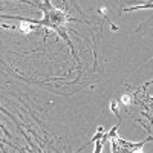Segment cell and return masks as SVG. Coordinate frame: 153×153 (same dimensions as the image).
<instances>
[{"label": "cell", "mask_w": 153, "mask_h": 153, "mask_svg": "<svg viewBox=\"0 0 153 153\" xmlns=\"http://www.w3.org/2000/svg\"><path fill=\"white\" fill-rule=\"evenodd\" d=\"M110 139L112 143V153H133L135 150L138 149H143V146L150 141V136L146 139V141H141V143H130V141H126V139L120 138L118 135H115Z\"/></svg>", "instance_id": "6da1fadb"}, {"label": "cell", "mask_w": 153, "mask_h": 153, "mask_svg": "<svg viewBox=\"0 0 153 153\" xmlns=\"http://www.w3.org/2000/svg\"><path fill=\"white\" fill-rule=\"evenodd\" d=\"M110 107H112V112H113V113L118 115V106H117V103H115V101H112V106H110Z\"/></svg>", "instance_id": "7a4b0ae2"}, {"label": "cell", "mask_w": 153, "mask_h": 153, "mask_svg": "<svg viewBox=\"0 0 153 153\" xmlns=\"http://www.w3.org/2000/svg\"><path fill=\"white\" fill-rule=\"evenodd\" d=\"M121 101H123V103H126V106H129V103H130V98L127 97V95H124V97L121 98Z\"/></svg>", "instance_id": "3957f363"}, {"label": "cell", "mask_w": 153, "mask_h": 153, "mask_svg": "<svg viewBox=\"0 0 153 153\" xmlns=\"http://www.w3.org/2000/svg\"><path fill=\"white\" fill-rule=\"evenodd\" d=\"M133 153H143V150H141V149H138V150H135Z\"/></svg>", "instance_id": "277c9868"}]
</instances>
